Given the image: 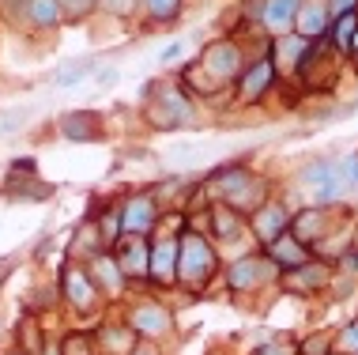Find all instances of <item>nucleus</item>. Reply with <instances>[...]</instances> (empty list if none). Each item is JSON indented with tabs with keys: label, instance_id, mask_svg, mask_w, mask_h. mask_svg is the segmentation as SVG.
Here are the masks:
<instances>
[{
	"label": "nucleus",
	"instance_id": "a878e982",
	"mask_svg": "<svg viewBox=\"0 0 358 355\" xmlns=\"http://www.w3.org/2000/svg\"><path fill=\"white\" fill-rule=\"evenodd\" d=\"M257 355H298V348H294V340L279 337V340H268V344H264V348H260Z\"/></svg>",
	"mask_w": 358,
	"mask_h": 355
},
{
	"label": "nucleus",
	"instance_id": "5701e85b",
	"mask_svg": "<svg viewBox=\"0 0 358 355\" xmlns=\"http://www.w3.org/2000/svg\"><path fill=\"white\" fill-rule=\"evenodd\" d=\"M298 280H302V287H309V291H313V287H321V284L328 280V272H324V268H313V261H309V265L298 268L294 284H298Z\"/></svg>",
	"mask_w": 358,
	"mask_h": 355
},
{
	"label": "nucleus",
	"instance_id": "1a4fd4ad",
	"mask_svg": "<svg viewBox=\"0 0 358 355\" xmlns=\"http://www.w3.org/2000/svg\"><path fill=\"white\" fill-rule=\"evenodd\" d=\"M272 80H275V64H272V61H257L253 69L245 72V80L238 83L241 102H257L260 95H264L268 88H272Z\"/></svg>",
	"mask_w": 358,
	"mask_h": 355
},
{
	"label": "nucleus",
	"instance_id": "473e14b6",
	"mask_svg": "<svg viewBox=\"0 0 358 355\" xmlns=\"http://www.w3.org/2000/svg\"><path fill=\"white\" fill-rule=\"evenodd\" d=\"M355 15H358V12H355Z\"/></svg>",
	"mask_w": 358,
	"mask_h": 355
},
{
	"label": "nucleus",
	"instance_id": "412c9836",
	"mask_svg": "<svg viewBox=\"0 0 358 355\" xmlns=\"http://www.w3.org/2000/svg\"><path fill=\"white\" fill-rule=\"evenodd\" d=\"M355 31H358V15H355V12L340 15V27H336V42H340L343 50H351V38H355Z\"/></svg>",
	"mask_w": 358,
	"mask_h": 355
},
{
	"label": "nucleus",
	"instance_id": "cd10ccee",
	"mask_svg": "<svg viewBox=\"0 0 358 355\" xmlns=\"http://www.w3.org/2000/svg\"><path fill=\"white\" fill-rule=\"evenodd\" d=\"M328 12H336V15L358 12V0H328Z\"/></svg>",
	"mask_w": 358,
	"mask_h": 355
},
{
	"label": "nucleus",
	"instance_id": "39448f33",
	"mask_svg": "<svg viewBox=\"0 0 358 355\" xmlns=\"http://www.w3.org/2000/svg\"><path fill=\"white\" fill-rule=\"evenodd\" d=\"M129 329L136 333V337H162V333L170 329V314L162 310V306H155V302H143L132 310V318H129Z\"/></svg>",
	"mask_w": 358,
	"mask_h": 355
},
{
	"label": "nucleus",
	"instance_id": "4be33fe9",
	"mask_svg": "<svg viewBox=\"0 0 358 355\" xmlns=\"http://www.w3.org/2000/svg\"><path fill=\"white\" fill-rule=\"evenodd\" d=\"M336 351H340V355H358V321H347V325H343Z\"/></svg>",
	"mask_w": 358,
	"mask_h": 355
},
{
	"label": "nucleus",
	"instance_id": "a211bd4d",
	"mask_svg": "<svg viewBox=\"0 0 358 355\" xmlns=\"http://www.w3.org/2000/svg\"><path fill=\"white\" fill-rule=\"evenodd\" d=\"M91 69H94V64L83 57V61H72V64H64V69H57V76H53V80L61 83V88H72V83L87 80V76H91Z\"/></svg>",
	"mask_w": 358,
	"mask_h": 355
},
{
	"label": "nucleus",
	"instance_id": "6e6552de",
	"mask_svg": "<svg viewBox=\"0 0 358 355\" xmlns=\"http://www.w3.org/2000/svg\"><path fill=\"white\" fill-rule=\"evenodd\" d=\"M298 12H302V0H268L260 23H264L272 34H287L290 27H294Z\"/></svg>",
	"mask_w": 358,
	"mask_h": 355
},
{
	"label": "nucleus",
	"instance_id": "c85d7f7f",
	"mask_svg": "<svg viewBox=\"0 0 358 355\" xmlns=\"http://www.w3.org/2000/svg\"><path fill=\"white\" fill-rule=\"evenodd\" d=\"M91 4H94V0H61V8H69V12H76V15L87 12Z\"/></svg>",
	"mask_w": 358,
	"mask_h": 355
},
{
	"label": "nucleus",
	"instance_id": "f257e3e1",
	"mask_svg": "<svg viewBox=\"0 0 358 355\" xmlns=\"http://www.w3.org/2000/svg\"><path fill=\"white\" fill-rule=\"evenodd\" d=\"M211 272H215V249H211L204 238H196V235L181 238V246H178V276L181 280L200 284Z\"/></svg>",
	"mask_w": 358,
	"mask_h": 355
},
{
	"label": "nucleus",
	"instance_id": "b1692460",
	"mask_svg": "<svg viewBox=\"0 0 358 355\" xmlns=\"http://www.w3.org/2000/svg\"><path fill=\"white\" fill-rule=\"evenodd\" d=\"M143 8H148V15H155V19H170V15H178L181 0H143Z\"/></svg>",
	"mask_w": 358,
	"mask_h": 355
},
{
	"label": "nucleus",
	"instance_id": "9b49d317",
	"mask_svg": "<svg viewBox=\"0 0 358 355\" xmlns=\"http://www.w3.org/2000/svg\"><path fill=\"white\" fill-rule=\"evenodd\" d=\"M151 276L159 284L178 280V242H173V238H162V242L151 249Z\"/></svg>",
	"mask_w": 358,
	"mask_h": 355
},
{
	"label": "nucleus",
	"instance_id": "6ab92c4d",
	"mask_svg": "<svg viewBox=\"0 0 358 355\" xmlns=\"http://www.w3.org/2000/svg\"><path fill=\"white\" fill-rule=\"evenodd\" d=\"M64 132H69L72 140H87V137L99 132V125L87 121V113H76V118H64Z\"/></svg>",
	"mask_w": 358,
	"mask_h": 355
},
{
	"label": "nucleus",
	"instance_id": "20e7f679",
	"mask_svg": "<svg viewBox=\"0 0 358 355\" xmlns=\"http://www.w3.org/2000/svg\"><path fill=\"white\" fill-rule=\"evenodd\" d=\"M268 257H272V261L279 265V268H287V272H298V268L302 265H309L313 261V257H309V246L306 242H298L294 235H279L272 246H268Z\"/></svg>",
	"mask_w": 358,
	"mask_h": 355
},
{
	"label": "nucleus",
	"instance_id": "dca6fc26",
	"mask_svg": "<svg viewBox=\"0 0 358 355\" xmlns=\"http://www.w3.org/2000/svg\"><path fill=\"white\" fill-rule=\"evenodd\" d=\"M94 272H99V280L106 284V291H113V295L121 291L124 272H121V265L113 261V257H99V261H94Z\"/></svg>",
	"mask_w": 358,
	"mask_h": 355
},
{
	"label": "nucleus",
	"instance_id": "9d476101",
	"mask_svg": "<svg viewBox=\"0 0 358 355\" xmlns=\"http://www.w3.org/2000/svg\"><path fill=\"white\" fill-rule=\"evenodd\" d=\"M121 227H124L132 238L148 235L151 227H155V204H151L148 197H132L129 208H124V216H121Z\"/></svg>",
	"mask_w": 358,
	"mask_h": 355
},
{
	"label": "nucleus",
	"instance_id": "bb28decb",
	"mask_svg": "<svg viewBox=\"0 0 358 355\" xmlns=\"http://www.w3.org/2000/svg\"><path fill=\"white\" fill-rule=\"evenodd\" d=\"M215 223H219V235H222V238H234V235H238V223H234L227 212H222V208H215Z\"/></svg>",
	"mask_w": 358,
	"mask_h": 355
},
{
	"label": "nucleus",
	"instance_id": "7c9ffc66",
	"mask_svg": "<svg viewBox=\"0 0 358 355\" xmlns=\"http://www.w3.org/2000/svg\"><path fill=\"white\" fill-rule=\"evenodd\" d=\"M12 355H23V351H12Z\"/></svg>",
	"mask_w": 358,
	"mask_h": 355
},
{
	"label": "nucleus",
	"instance_id": "c756f323",
	"mask_svg": "<svg viewBox=\"0 0 358 355\" xmlns=\"http://www.w3.org/2000/svg\"><path fill=\"white\" fill-rule=\"evenodd\" d=\"M129 355H159V351H155L151 344H132V351H129Z\"/></svg>",
	"mask_w": 358,
	"mask_h": 355
},
{
	"label": "nucleus",
	"instance_id": "f8f14e48",
	"mask_svg": "<svg viewBox=\"0 0 358 355\" xmlns=\"http://www.w3.org/2000/svg\"><path fill=\"white\" fill-rule=\"evenodd\" d=\"M324 227H328V212L321 204L317 208H306V212H298V219H290V235L298 238V242H317V238L324 235Z\"/></svg>",
	"mask_w": 358,
	"mask_h": 355
},
{
	"label": "nucleus",
	"instance_id": "ddd939ff",
	"mask_svg": "<svg viewBox=\"0 0 358 355\" xmlns=\"http://www.w3.org/2000/svg\"><path fill=\"white\" fill-rule=\"evenodd\" d=\"M260 280H264L260 257H241V261L230 265V287H234V291H253Z\"/></svg>",
	"mask_w": 358,
	"mask_h": 355
},
{
	"label": "nucleus",
	"instance_id": "2eb2a0df",
	"mask_svg": "<svg viewBox=\"0 0 358 355\" xmlns=\"http://www.w3.org/2000/svg\"><path fill=\"white\" fill-rule=\"evenodd\" d=\"M27 12H31V19L38 27H53L61 23V0H27Z\"/></svg>",
	"mask_w": 358,
	"mask_h": 355
},
{
	"label": "nucleus",
	"instance_id": "aec40b11",
	"mask_svg": "<svg viewBox=\"0 0 358 355\" xmlns=\"http://www.w3.org/2000/svg\"><path fill=\"white\" fill-rule=\"evenodd\" d=\"M298 355H332V337L328 333H313L298 344Z\"/></svg>",
	"mask_w": 358,
	"mask_h": 355
},
{
	"label": "nucleus",
	"instance_id": "423d86ee",
	"mask_svg": "<svg viewBox=\"0 0 358 355\" xmlns=\"http://www.w3.org/2000/svg\"><path fill=\"white\" fill-rule=\"evenodd\" d=\"M200 64L208 69V80L219 88L222 80H234V76H238V50H234V46H215V50L204 53V61H200Z\"/></svg>",
	"mask_w": 358,
	"mask_h": 355
},
{
	"label": "nucleus",
	"instance_id": "0eeeda50",
	"mask_svg": "<svg viewBox=\"0 0 358 355\" xmlns=\"http://www.w3.org/2000/svg\"><path fill=\"white\" fill-rule=\"evenodd\" d=\"M64 295H69V302L76 306V310H91V306L99 302L94 280L83 272V268H69V272H64Z\"/></svg>",
	"mask_w": 358,
	"mask_h": 355
},
{
	"label": "nucleus",
	"instance_id": "f3484780",
	"mask_svg": "<svg viewBox=\"0 0 358 355\" xmlns=\"http://www.w3.org/2000/svg\"><path fill=\"white\" fill-rule=\"evenodd\" d=\"M324 15H328V8H324V4H309L306 12L298 15V31H302V38L321 34V31H324Z\"/></svg>",
	"mask_w": 358,
	"mask_h": 355
},
{
	"label": "nucleus",
	"instance_id": "7ed1b4c3",
	"mask_svg": "<svg viewBox=\"0 0 358 355\" xmlns=\"http://www.w3.org/2000/svg\"><path fill=\"white\" fill-rule=\"evenodd\" d=\"M253 231H257V238L260 242H268L272 246L279 235H287L290 231V216H287V208L283 204H260L257 212H253Z\"/></svg>",
	"mask_w": 358,
	"mask_h": 355
},
{
	"label": "nucleus",
	"instance_id": "4468645a",
	"mask_svg": "<svg viewBox=\"0 0 358 355\" xmlns=\"http://www.w3.org/2000/svg\"><path fill=\"white\" fill-rule=\"evenodd\" d=\"M121 265V272L124 276H148L151 272V253H148V246L140 242V238H132V249H124V261Z\"/></svg>",
	"mask_w": 358,
	"mask_h": 355
},
{
	"label": "nucleus",
	"instance_id": "f03ea898",
	"mask_svg": "<svg viewBox=\"0 0 358 355\" xmlns=\"http://www.w3.org/2000/svg\"><path fill=\"white\" fill-rule=\"evenodd\" d=\"M306 189H309V197L317 200V204H328V200H340L347 189H343V174H340V162H317V167H309L306 174Z\"/></svg>",
	"mask_w": 358,
	"mask_h": 355
},
{
	"label": "nucleus",
	"instance_id": "2f4dec72",
	"mask_svg": "<svg viewBox=\"0 0 358 355\" xmlns=\"http://www.w3.org/2000/svg\"><path fill=\"white\" fill-rule=\"evenodd\" d=\"M332 355H340V351H332Z\"/></svg>",
	"mask_w": 358,
	"mask_h": 355
},
{
	"label": "nucleus",
	"instance_id": "393cba45",
	"mask_svg": "<svg viewBox=\"0 0 358 355\" xmlns=\"http://www.w3.org/2000/svg\"><path fill=\"white\" fill-rule=\"evenodd\" d=\"M340 174H343V189H347V193L358 189V155H347L340 162Z\"/></svg>",
	"mask_w": 358,
	"mask_h": 355
}]
</instances>
